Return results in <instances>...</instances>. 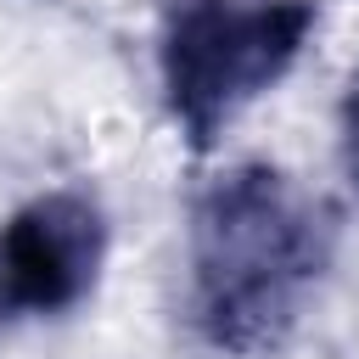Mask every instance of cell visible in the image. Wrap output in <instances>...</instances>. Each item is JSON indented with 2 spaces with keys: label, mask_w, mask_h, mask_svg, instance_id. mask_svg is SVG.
I'll return each instance as SVG.
<instances>
[{
  "label": "cell",
  "mask_w": 359,
  "mask_h": 359,
  "mask_svg": "<svg viewBox=\"0 0 359 359\" xmlns=\"http://www.w3.org/2000/svg\"><path fill=\"white\" fill-rule=\"evenodd\" d=\"M342 219L269 157L219 163L185 202L180 314L219 359H275L314 314Z\"/></svg>",
  "instance_id": "6da1fadb"
},
{
  "label": "cell",
  "mask_w": 359,
  "mask_h": 359,
  "mask_svg": "<svg viewBox=\"0 0 359 359\" xmlns=\"http://www.w3.org/2000/svg\"><path fill=\"white\" fill-rule=\"evenodd\" d=\"M320 0H163L151 34V73L168 129L196 151L275 95L309 56Z\"/></svg>",
  "instance_id": "7a4b0ae2"
},
{
  "label": "cell",
  "mask_w": 359,
  "mask_h": 359,
  "mask_svg": "<svg viewBox=\"0 0 359 359\" xmlns=\"http://www.w3.org/2000/svg\"><path fill=\"white\" fill-rule=\"evenodd\" d=\"M112 213L90 185H45L0 219V331L73 320L107 275Z\"/></svg>",
  "instance_id": "3957f363"
},
{
  "label": "cell",
  "mask_w": 359,
  "mask_h": 359,
  "mask_svg": "<svg viewBox=\"0 0 359 359\" xmlns=\"http://www.w3.org/2000/svg\"><path fill=\"white\" fill-rule=\"evenodd\" d=\"M337 163H342V180L359 196V67L348 73L342 101H337Z\"/></svg>",
  "instance_id": "277c9868"
}]
</instances>
